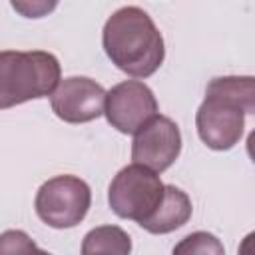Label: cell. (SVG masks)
<instances>
[{
    "mask_svg": "<svg viewBox=\"0 0 255 255\" xmlns=\"http://www.w3.org/2000/svg\"><path fill=\"white\" fill-rule=\"evenodd\" d=\"M108 92L92 78L70 76L64 78L52 94V112L68 124H86L100 118L106 110Z\"/></svg>",
    "mask_w": 255,
    "mask_h": 255,
    "instance_id": "obj_7",
    "label": "cell"
},
{
    "mask_svg": "<svg viewBox=\"0 0 255 255\" xmlns=\"http://www.w3.org/2000/svg\"><path fill=\"white\" fill-rule=\"evenodd\" d=\"M205 98H215L255 116V76H221L207 84Z\"/></svg>",
    "mask_w": 255,
    "mask_h": 255,
    "instance_id": "obj_10",
    "label": "cell"
},
{
    "mask_svg": "<svg viewBox=\"0 0 255 255\" xmlns=\"http://www.w3.org/2000/svg\"><path fill=\"white\" fill-rule=\"evenodd\" d=\"M247 153H249V157H251V161L255 163V129L249 133V137H247Z\"/></svg>",
    "mask_w": 255,
    "mask_h": 255,
    "instance_id": "obj_15",
    "label": "cell"
},
{
    "mask_svg": "<svg viewBox=\"0 0 255 255\" xmlns=\"http://www.w3.org/2000/svg\"><path fill=\"white\" fill-rule=\"evenodd\" d=\"M131 237L118 225H100L86 233L82 255H129Z\"/></svg>",
    "mask_w": 255,
    "mask_h": 255,
    "instance_id": "obj_11",
    "label": "cell"
},
{
    "mask_svg": "<svg viewBox=\"0 0 255 255\" xmlns=\"http://www.w3.org/2000/svg\"><path fill=\"white\" fill-rule=\"evenodd\" d=\"M165 183L159 175L143 165L131 163L122 167L110 183L108 203L122 219L145 223L163 203Z\"/></svg>",
    "mask_w": 255,
    "mask_h": 255,
    "instance_id": "obj_3",
    "label": "cell"
},
{
    "mask_svg": "<svg viewBox=\"0 0 255 255\" xmlns=\"http://www.w3.org/2000/svg\"><path fill=\"white\" fill-rule=\"evenodd\" d=\"M171 255H225V249L213 233L193 231L173 247Z\"/></svg>",
    "mask_w": 255,
    "mask_h": 255,
    "instance_id": "obj_12",
    "label": "cell"
},
{
    "mask_svg": "<svg viewBox=\"0 0 255 255\" xmlns=\"http://www.w3.org/2000/svg\"><path fill=\"white\" fill-rule=\"evenodd\" d=\"M195 126L201 141L207 147L225 151L241 139L245 114L227 102L205 98L195 114Z\"/></svg>",
    "mask_w": 255,
    "mask_h": 255,
    "instance_id": "obj_8",
    "label": "cell"
},
{
    "mask_svg": "<svg viewBox=\"0 0 255 255\" xmlns=\"http://www.w3.org/2000/svg\"><path fill=\"white\" fill-rule=\"evenodd\" d=\"M102 44L112 64L133 78L155 74L165 58L161 32L137 6H124L106 20Z\"/></svg>",
    "mask_w": 255,
    "mask_h": 255,
    "instance_id": "obj_1",
    "label": "cell"
},
{
    "mask_svg": "<svg viewBox=\"0 0 255 255\" xmlns=\"http://www.w3.org/2000/svg\"><path fill=\"white\" fill-rule=\"evenodd\" d=\"M106 120L122 133H137L157 116V100L153 92L139 80L116 84L106 96Z\"/></svg>",
    "mask_w": 255,
    "mask_h": 255,
    "instance_id": "obj_5",
    "label": "cell"
},
{
    "mask_svg": "<svg viewBox=\"0 0 255 255\" xmlns=\"http://www.w3.org/2000/svg\"><path fill=\"white\" fill-rule=\"evenodd\" d=\"M90 185L76 175H56L40 185L34 207L38 217L54 229L76 227L90 209Z\"/></svg>",
    "mask_w": 255,
    "mask_h": 255,
    "instance_id": "obj_4",
    "label": "cell"
},
{
    "mask_svg": "<svg viewBox=\"0 0 255 255\" xmlns=\"http://www.w3.org/2000/svg\"><path fill=\"white\" fill-rule=\"evenodd\" d=\"M237 255H255V231L247 233V235L241 239Z\"/></svg>",
    "mask_w": 255,
    "mask_h": 255,
    "instance_id": "obj_14",
    "label": "cell"
},
{
    "mask_svg": "<svg viewBox=\"0 0 255 255\" xmlns=\"http://www.w3.org/2000/svg\"><path fill=\"white\" fill-rule=\"evenodd\" d=\"M181 133L173 120L167 116H155L133 137L131 159L155 173L165 171L179 157Z\"/></svg>",
    "mask_w": 255,
    "mask_h": 255,
    "instance_id": "obj_6",
    "label": "cell"
},
{
    "mask_svg": "<svg viewBox=\"0 0 255 255\" xmlns=\"http://www.w3.org/2000/svg\"><path fill=\"white\" fill-rule=\"evenodd\" d=\"M60 76V62L50 52L4 50L0 54V108L8 110L30 100L52 98Z\"/></svg>",
    "mask_w": 255,
    "mask_h": 255,
    "instance_id": "obj_2",
    "label": "cell"
},
{
    "mask_svg": "<svg viewBox=\"0 0 255 255\" xmlns=\"http://www.w3.org/2000/svg\"><path fill=\"white\" fill-rule=\"evenodd\" d=\"M191 211H193V207H191L189 195L175 185H165L163 203L139 227L153 235H165V233H171V231L179 229L181 225H185L191 217Z\"/></svg>",
    "mask_w": 255,
    "mask_h": 255,
    "instance_id": "obj_9",
    "label": "cell"
},
{
    "mask_svg": "<svg viewBox=\"0 0 255 255\" xmlns=\"http://www.w3.org/2000/svg\"><path fill=\"white\" fill-rule=\"evenodd\" d=\"M0 255H52L48 251H42L28 233L20 229H8L0 237Z\"/></svg>",
    "mask_w": 255,
    "mask_h": 255,
    "instance_id": "obj_13",
    "label": "cell"
}]
</instances>
